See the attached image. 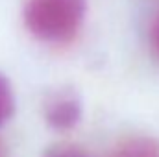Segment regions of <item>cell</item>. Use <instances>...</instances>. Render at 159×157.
Segmentation results:
<instances>
[{
  "label": "cell",
  "instance_id": "6",
  "mask_svg": "<svg viewBox=\"0 0 159 157\" xmlns=\"http://www.w3.org/2000/svg\"><path fill=\"white\" fill-rule=\"evenodd\" d=\"M152 46H154L156 54L159 56V15L154 22V26H152Z\"/></svg>",
  "mask_w": 159,
  "mask_h": 157
},
{
  "label": "cell",
  "instance_id": "7",
  "mask_svg": "<svg viewBox=\"0 0 159 157\" xmlns=\"http://www.w3.org/2000/svg\"><path fill=\"white\" fill-rule=\"evenodd\" d=\"M0 157H2V155H0Z\"/></svg>",
  "mask_w": 159,
  "mask_h": 157
},
{
  "label": "cell",
  "instance_id": "4",
  "mask_svg": "<svg viewBox=\"0 0 159 157\" xmlns=\"http://www.w3.org/2000/svg\"><path fill=\"white\" fill-rule=\"evenodd\" d=\"M15 107H17V98L13 85L7 76L0 72V128L11 120V117L15 115Z\"/></svg>",
  "mask_w": 159,
  "mask_h": 157
},
{
  "label": "cell",
  "instance_id": "5",
  "mask_svg": "<svg viewBox=\"0 0 159 157\" xmlns=\"http://www.w3.org/2000/svg\"><path fill=\"white\" fill-rule=\"evenodd\" d=\"M44 157H89L85 152H81L80 148H74V146H52L44 152Z\"/></svg>",
  "mask_w": 159,
  "mask_h": 157
},
{
  "label": "cell",
  "instance_id": "2",
  "mask_svg": "<svg viewBox=\"0 0 159 157\" xmlns=\"http://www.w3.org/2000/svg\"><path fill=\"white\" fill-rule=\"evenodd\" d=\"M83 115L81 96L74 89L61 87L48 92L43 104V117L48 128L56 131H69L78 126Z\"/></svg>",
  "mask_w": 159,
  "mask_h": 157
},
{
  "label": "cell",
  "instance_id": "3",
  "mask_svg": "<svg viewBox=\"0 0 159 157\" xmlns=\"http://www.w3.org/2000/svg\"><path fill=\"white\" fill-rule=\"evenodd\" d=\"M111 157H159V142L152 137H129L115 148Z\"/></svg>",
  "mask_w": 159,
  "mask_h": 157
},
{
  "label": "cell",
  "instance_id": "1",
  "mask_svg": "<svg viewBox=\"0 0 159 157\" xmlns=\"http://www.w3.org/2000/svg\"><path fill=\"white\" fill-rule=\"evenodd\" d=\"M87 15V0H26L22 19L35 39L67 44L78 35Z\"/></svg>",
  "mask_w": 159,
  "mask_h": 157
}]
</instances>
